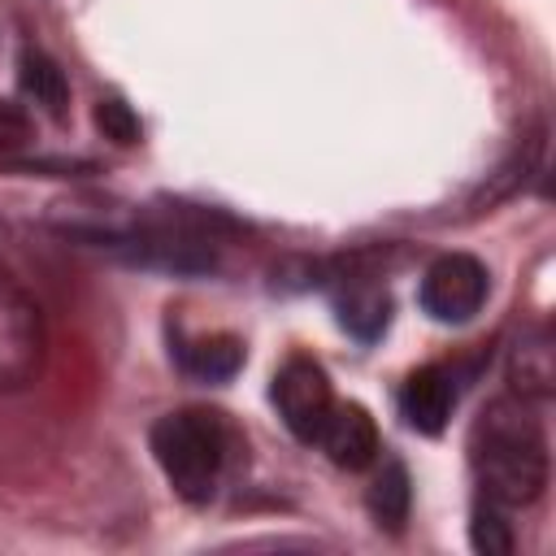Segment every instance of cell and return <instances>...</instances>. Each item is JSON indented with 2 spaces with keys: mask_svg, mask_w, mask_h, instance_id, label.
Masks as SVG:
<instances>
[{
  "mask_svg": "<svg viewBox=\"0 0 556 556\" xmlns=\"http://www.w3.org/2000/svg\"><path fill=\"white\" fill-rule=\"evenodd\" d=\"M469 460L478 491L504 508L534 504L547 486V439L534 404L521 395H500L482 408L469 434Z\"/></svg>",
  "mask_w": 556,
  "mask_h": 556,
  "instance_id": "6da1fadb",
  "label": "cell"
},
{
  "mask_svg": "<svg viewBox=\"0 0 556 556\" xmlns=\"http://www.w3.org/2000/svg\"><path fill=\"white\" fill-rule=\"evenodd\" d=\"M152 456L165 473V482L174 486V495H182L187 504H208L226 465V421L208 408H182V413H165L152 434Z\"/></svg>",
  "mask_w": 556,
  "mask_h": 556,
  "instance_id": "7a4b0ae2",
  "label": "cell"
},
{
  "mask_svg": "<svg viewBox=\"0 0 556 556\" xmlns=\"http://www.w3.org/2000/svg\"><path fill=\"white\" fill-rule=\"evenodd\" d=\"M43 313L39 304L0 274V391L26 387L43 365Z\"/></svg>",
  "mask_w": 556,
  "mask_h": 556,
  "instance_id": "3957f363",
  "label": "cell"
},
{
  "mask_svg": "<svg viewBox=\"0 0 556 556\" xmlns=\"http://www.w3.org/2000/svg\"><path fill=\"white\" fill-rule=\"evenodd\" d=\"M486 291H491V278H486V265L469 252H447L439 256L426 274H421V308L443 321V326H460L469 321L482 304H486Z\"/></svg>",
  "mask_w": 556,
  "mask_h": 556,
  "instance_id": "277c9868",
  "label": "cell"
},
{
  "mask_svg": "<svg viewBox=\"0 0 556 556\" xmlns=\"http://www.w3.org/2000/svg\"><path fill=\"white\" fill-rule=\"evenodd\" d=\"M274 404L282 426L300 439V443H317L330 408H334V391L326 369L313 356H291L278 374H274Z\"/></svg>",
  "mask_w": 556,
  "mask_h": 556,
  "instance_id": "5b68a950",
  "label": "cell"
},
{
  "mask_svg": "<svg viewBox=\"0 0 556 556\" xmlns=\"http://www.w3.org/2000/svg\"><path fill=\"white\" fill-rule=\"evenodd\" d=\"M321 452L330 456V465L356 473V469H369L382 452V439H378V426L369 417V408L361 404H334L321 434H317Z\"/></svg>",
  "mask_w": 556,
  "mask_h": 556,
  "instance_id": "8992f818",
  "label": "cell"
},
{
  "mask_svg": "<svg viewBox=\"0 0 556 556\" xmlns=\"http://www.w3.org/2000/svg\"><path fill=\"white\" fill-rule=\"evenodd\" d=\"M456 408V387L443 365H421L400 387V417L417 434H443L447 417Z\"/></svg>",
  "mask_w": 556,
  "mask_h": 556,
  "instance_id": "52a82bcc",
  "label": "cell"
},
{
  "mask_svg": "<svg viewBox=\"0 0 556 556\" xmlns=\"http://www.w3.org/2000/svg\"><path fill=\"white\" fill-rule=\"evenodd\" d=\"M513 387L521 400L539 404L552 395V382H556V365H552V339L547 330H526L513 348Z\"/></svg>",
  "mask_w": 556,
  "mask_h": 556,
  "instance_id": "ba28073f",
  "label": "cell"
},
{
  "mask_svg": "<svg viewBox=\"0 0 556 556\" xmlns=\"http://www.w3.org/2000/svg\"><path fill=\"white\" fill-rule=\"evenodd\" d=\"M17 87L48 117H65V109H70V83H65V70L48 52H22V61H17Z\"/></svg>",
  "mask_w": 556,
  "mask_h": 556,
  "instance_id": "9c48e42d",
  "label": "cell"
},
{
  "mask_svg": "<svg viewBox=\"0 0 556 556\" xmlns=\"http://www.w3.org/2000/svg\"><path fill=\"white\" fill-rule=\"evenodd\" d=\"M178 365L191 374V378H208V382H226L239 374L243 365V343L235 334H200V339H187L178 348Z\"/></svg>",
  "mask_w": 556,
  "mask_h": 556,
  "instance_id": "30bf717a",
  "label": "cell"
},
{
  "mask_svg": "<svg viewBox=\"0 0 556 556\" xmlns=\"http://www.w3.org/2000/svg\"><path fill=\"white\" fill-rule=\"evenodd\" d=\"M387 321H391V295L382 287L356 282L352 291H343V300H339V326L348 334H356V339L369 343V339H378L387 330Z\"/></svg>",
  "mask_w": 556,
  "mask_h": 556,
  "instance_id": "8fae6325",
  "label": "cell"
},
{
  "mask_svg": "<svg viewBox=\"0 0 556 556\" xmlns=\"http://www.w3.org/2000/svg\"><path fill=\"white\" fill-rule=\"evenodd\" d=\"M365 504L374 513L378 526L387 530H400L404 517H408V504H413V486H408V473L400 460H382V469L374 473L369 491H365Z\"/></svg>",
  "mask_w": 556,
  "mask_h": 556,
  "instance_id": "7c38bea8",
  "label": "cell"
},
{
  "mask_svg": "<svg viewBox=\"0 0 556 556\" xmlns=\"http://www.w3.org/2000/svg\"><path fill=\"white\" fill-rule=\"evenodd\" d=\"M469 543H473V552H482V556H508V552H513V526H508V517H504V504H495V500H486V495L473 504Z\"/></svg>",
  "mask_w": 556,
  "mask_h": 556,
  "instance_id": "4fadbf2b",
  "label": "cell"
},
{
  "mask_svg": "<svg viewBox=\"0 0 556 556\" xmlns=\"http://www.w3.org/2000/svg\"><path fill=\"white\" fill-rule=\"evenodd\" d=\"M96 126L104 130V139H113V143H122V148H126V143H139V135H143V130H139V117L130 113V104H126V100H113V96L96 104Z\"/></svg>",
  "mask_w": 556,
  "mask_h": 556,
  "instance_id": "5bb4252c",
  "label": "cell"
},
{
  "mask_svg": "<svg viewBox=\"0 0 556 556\" xmlns=\"http://www.w3.org/2000/svg\"><path fill=\"white\" fill-rule=\"evenodd\" d=\"M35 139V122L30 113L17 104V100H4L0 96V152H17Z\"/></svg>",
  "mask_w": 556,
  "mask_h": 556,
  "instance_id": "9a60e30c",
  "label": "cell"
}]
</instances>
